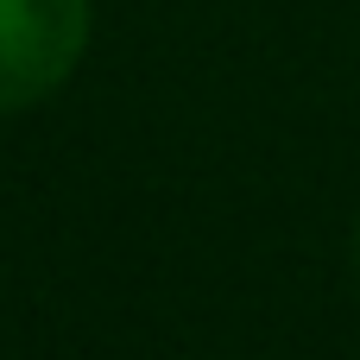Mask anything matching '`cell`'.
<instances>
[{
  "mask_svg": "<svg viewBox=\"0 0 360 360\" xmlns=\"http://www.w3.org/2000/svg\"><path fill=\"white\" fill-rule=\"evenodd\" d=\"M89 44V0H0V114L44 101Z\"/></svg>",
  "mask_w": 360,
  "mask_h": 360,
  "instance_id": "cell-1",
  "label": "cell"
}]
</instances>
